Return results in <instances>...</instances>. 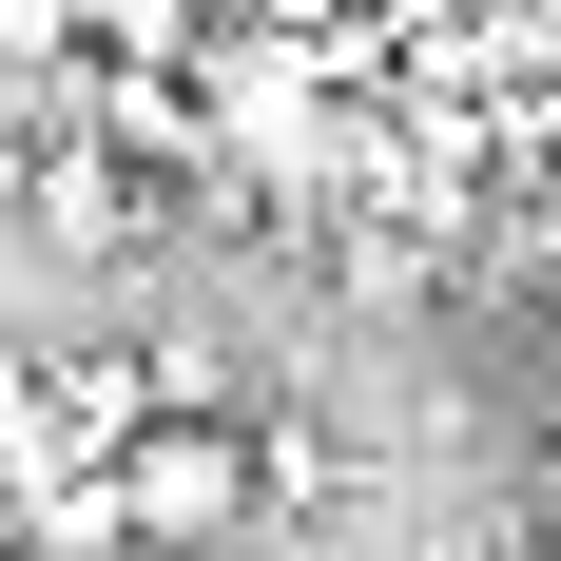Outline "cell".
<instances>
[{
  "label": "cell",
  "instance_id": "5b68a950",
  "mask_svg": "<svg viewBox=\"0 0 561 561\" xmlns=\"http://www.w3.org/2000/svg\"><path fill=\"white\" fill-rule=\"evenodd\" d=\"M136 348H156V426H174V407H252V368H232L214 330H136Z\"/></svg>",
  "mask_w": 561,
  "mask_h": 561
},
{
  "label": "cell",
  "instance_id": "ba28073f",
  "mask_svg": "<svg viewBox=\"0 0 561 561\" xmlns=\"http://www.w3.org/2000/svg\"><path fill=\"white\" fill-rule=\"evenodd\" d=\"M523 542H542V561H561V465H542V484H523Z\"/></svg>",
  "mask_w": 561,
  "mask_h": 561
},
{
  "label": "cell",
  "instance_id": "6da1fadb",
  "mask_svg": "<svg viewBox=\"0 0 561 561\" xmlns=\"http://www.w3.org/2000/svg\"><path fill=\"white\" fill-rule=\"evenodd\" d=\"M116 504H136V561H214L272 523V484H252V407H174V426H136L116 446Z\"/></svg>",
  "mask_w": 561,
  "mask_h": 561
},
{
  "label": "cell",
  "instance_id": "3957f363",
  "mask_svg": "<svg viewBox=\"0 0 561 561\" xmlns=\"http://www.w3.org/2000/svg\"><path fill=\"white\" fill-rule=\"evenodd\" d=\"M252 484H272V523H330V504H368V446L330 407H252Z\"/></svg>",
  "mask_w": 561,
  "mask_h": 561
},
{
  "label": "cell",
  "instance_id": "7a4b0ae2",
  "mask_svg": "<svg viewBox=\"0 0 561 561\" xmlns=\"http://www.w3.org/2000/svg\"><path fill=\"white\" fill-rule=\"evenodd\" d=\"M20 214H39L58 252H136V232H156V174L116 156L98 116H58V136H39V174H20Z\"/></svg>",
  "mask_w": 561,
  "mask_h": 561
},
{
  "label": "cell",
  "instance_id": "52a82bcc",
  "mask_svg": "<svg viewBox=\"0 0 561 561\" xmlns=\"http://www.w3.org/2000/svg\"><path fill=\"white\" fill-rule=\"evenodd\" d=\"M523 252H542V290H561V156L523 174Z\"/></svg>",
  "mask_w": 561,
  "mask_h": 561
},
{
  "label": "cell",
  "instance_id": "9c48e42d",
  "mask_svg": "<svg viewBox=\"0 0 561 561\" xmlns=\"http://www.w3.org/2000/svg\"><path fill=\"white\" fill-rule=\"evenodd\" d=\"M0 561H20V542H0Z\"/></svg>",
  "mask_w": 561,
  "mask_h": 561
},
{
  "label": "cell",
  "instance_id": "8992f818",
  "mask_svg": "<svg viewBox=\"0 0 561 561\" xmlns=\"http://www.w3.org/2000/svg\"><path fill=\"white\" fill-rule=\"evenodd\" d=\"M39 58H98V0H0V78H39Z\"/></svg>",
  "mask_w": 561,
  "mask_h": 561
},
{
  "label": "cell",
  "instance_id": "277c9868",
  "mask_svg": "<svg viewBox=\"0 0 561 561\" xmlns=\"http://www.w3.org/2000/svg\"><path fill=\"white\" fill-rule=\"evenodd\" d=\"M0 542L20 561H136V504H116V465H58V484L0 504Z\"/></svg>",
  "mask_w": 561,
  "mask_h": 561
}]
</instances>
